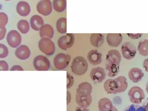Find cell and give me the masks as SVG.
I'll return each mask as SVG.
<instances>
[{
	"label": "cell",
	"instance_id": "cell-4",
	"mask_svg": "<svg viewBox=\"0 0 148 111\" xmlns=\"http://www.w3.org/2000/svg\"><path fill=\"white\" fill-rule=\"evenodd\" d=\"M71 56L69 54L60 53L55 57L53 64L55 67L59 70H65L68 66L71 60Z\"/></svg>",
	"mask_w": 148,
	"mask_h": 111
},
{
	"label": "cell",
	"instance_id": "cell-43",
	"mask_svg": "<svg viewBox=\"0 0 148 111\" xmlns=\"http://www.w3.org/2000/svg\"><path fill=\"white\" fill-rule=\"evenodd\" d=\"M146 90L148 94V81L147 83V85H146Z\"/></svg>",
	"mask_w": 148,
	"mask_h": 111
},
{
	"label": "cell",
	"instance_id": "cell-29",
	"mask_svg": "<svg viewBox=\"0 0 148 111\" xmlns=\"http://www.w3.org/2000/svg\"><path fill=\"white\" fill-rule=\"evenodd\" d=\"M19 31L23 34H26L29 31V24L28 22L25 20H21L17 24Z\"/></svg>",
	"mask_w": 148,
	"mask_h": 111
},
{
	"label": "cell",
	"instance_id": "cell-3",
	"mask_svg": "<svg viewBox=\"0 0 148 111\" xmlns=\"http://www.w3.org/2000/svg\"><path fill=\"white\" fill-rule=\"evenodd\" d=\"M130 102L134 104L141 103L145 98L144 91L139 86H133L130 88L128 93Z\"/></svg>",
	"mask_w": 148,
	"mask_h": 111
},
{
	"label": "cell",
	"instance_id": "cell-37",
	"mask_svg": "<svg viewBox=\"0 0 148 111\" xmlns=\"http://www.w3.org/2000/svg\"><path fill=\"white\" fill-rule=\"evenodd\" d=\"M10 71H23V68L19 65H14L10 69Z\"/></svg>",
	"mask_w": 148,
	"mask_h": 111
},
{
	"label": "cell",
	"instance_id": "cell-2",
	"mask_svg": "<svg viewBox=\"0 0 148 111\" xmlns=\"http://www.w3.org/2000/svg\"><path fill=\"white\" fill-rule=\"evenodd\" d=\"M38 48L42 53L47 56H51L55 53V44L51 39L49 38H41L38 43Z\"/></svg>",
	"mask_w": 148,
	"mask_h": 111
},
{
	"label": "cell",
	"instance_id": "cell-31",
	"mask_svg": "<svg viewBox=\"0 0 148 111\" xmlns=\"http://www.w3.org/2000/svg\"><path fill=\"white\" fill-rule=\"evenodd\" d=\"M8 48L4 44L0 43V58H5L8 55Z\"/></svg>",
	"mask_w": 148,
	"mask_h": 111
},
{
	"label": "cell",
	"instance_id": "cell-35",
	"mask_svg": "<svg viewBox=\"0 0 148 111\" xmlns=\"http://www.w3.org/2000/svg\"><path fill=\"white\" fill-rule=\"evenodd\" d=\"M6 33V28L5 27L0 26V41L4 39Z\"/></svg>",
	"mask_w": 148,
	"mask_h": 111
},
{
	"label": "cell",
	"instance_id": "cell-25",
	"mask_svg": "<svg viewBox=\"0 0 148 111\" xmlns=\"http://www.w3.org/2000/svg\"><path fill=\"white\" fill-rule=\"evenodd\" d=\"M75 100L79 106L88 108L92 103V98L91 95L86 97L76 96Z\"/></svg>",
	"mask_w": 148,
	"mask_h": 111
},
{
	"label": "cell",
	"instance_id": "cell-11",
	"mask_svg": "<svg viewBox=\"0 0 148 111\" xmlns=\"http://www.w3.org/2000/svg\"><path fill=\"white\" fill-rule=\"evenodd\" d=\"M92 91L91 85L88 82H83L78 85L76 90V96L82 97H88L91 95Z\"/></svg>",
	"mask_w": 148,
	"mask_h": 111
},
{
	"label": "cell",
	"instance_id": "cell-36",
	"mask_svg": "<svg viewBox=\"0 0 148 111\" xmlns=\"http://www.w3.org/2000/svg\"><path fill=\"white\" fill-rule=\"evenodd\" d=\"M127 34L131 39H138L140 38L143 34L139 33V34Z\"/></svg>",
	"mask_w": 148,
	"mask_h": 111
},
{
	"label": "cell",
	"instance_id": "cell-40",
	"mask_svg": "<svg viewBox=\"0 0 148 111\" xmlns=\"http://www.w3.org/2000/svg\"><path fill=\"white\" fill-rule=\"evenodd\" d=\"M75 111H89V110L88 108H85V107L78 106L76 108Z\"/></svg>",
	"mask_w": 148,
	"mask_h": 111
},
{
	"label": "cell",
	"instance_id": "cell-19",
	"mask_svg": "<svg viewBox=\"0 0 148 111\" xmlns=\"http://www.w3.org/2000/svg\"><path fill=\"white\" fill-rule=\"evenodd\" d=\"M44 24V20L40 16L34 15L32 16L30 20L31 28L35 31H39Z\"/></svg>",
	"mask_w": 148,
	"mask_h": 111
},
{
	"label": "cell",
	"instance_id": "cell-14",
	"mask_svg": "<svg viewBox=\"0 0 148 111\" xmlns=\"http://www.w3.org/2000/svg\"><path fill=\"white\" fill-rule=\"evenodd\" d=\"M102 55L96 50H92L88 53L87 58L89 62L94 65H98L102 62Z\"/></svg>",
	"mask_w": 148,
	"mask_h": 111
},
{
	"label": "cell",
	"instance_id": "cell-21",
	"mask_svg": "<svg viewBox=\"0 0 148 111\" xmlns=\"http://www.w3.org/2000/svg\"><path fill=\"white\" fill-rule=\"evenodd\" d=\"M90 41L93 47L99 48L102 46L104 43V36L103 35L99 33H94L90 35Z\"/></svg>",
	"mask_w": 148,
	"mask_h": 111
},
{
	"label": "cell",
	"instance_id": "cell-17",
	"mask_svg": "<svg viewBox=\"0 0 148 111\" xmlns=\"http://www.w3.org/2000/svg\"><path fill=\"white\" fill-rule=\"evenodd\" d=\"M121 58V53L118 50H111L108 52L106 59L107 63L120 64Z\"/></svg>",
	"mask_w": 148,
	"mask_h": 111
},
{
	"label": "cell",
	"instance_id": "cell-9",
	"mask_svg": "<svg viewBox=\"0 0 148 111\" xmlns=\"http://www.w3.org/2000/svg\"><path fill=\"white\" fill-rule=\"evenodd\" d=\"M21 41V36L20 33L16 30H11L7 35V42L8 44L11 48H15L20 46Z\"/></svg>",
	"mask_w": 148,
	"mask_h": 111
},
{
	"label": "cell",
	"instance_id": "cell-33",
	"mask_svg": "<svg viewBox=\"0 0 148 111\" xmlns=\"http://www.w3.org/2000/svg\"><path fill=\"white\" fill-rule=\"evenodd\" d=\"M74 83V79L73 76L67 72V89H70L73 85Z\"/></svg>",
	"mask_w": 148,
	"mask_h": 111
},
{
	"label": "cell",
	"instance_id": "cell-38",
	"mask_svg": "<svg viewBox=\"0 0 148 111\" xmlns=\"http://www.w3.org/2000/svg\"><path fill=\"white\" fill-rule=\"evenodd\" d=\"M72 97L70 92L67 91V105H69L71 102Z\"/></svg>",
	"mask_w": 148,
	"mask_h": 111
},
{
	"label": "cell",
	"instance_id": "cell-42",
	"mask_svg": "<svg viewBox=\"0 0 148 111\" xmlns=\"http://www.w3.org/2000/svg\"><path fill=\"white\" fill-rule=\"evenodd\" d=\"M118 111V110H117V109H116V108L115 107H114V106H113V108H112V109H111V110H110L109 111Z\"/></svg>",
	"mask_w": 148,
	"mask_h": 111
},
{
	"label": "cell",
	"instance_id": "cell-1",
	"mask_svg": "<svg viewBox=\"0 0 148 111\" xmlns=\"http://www.w3.org/2000/svg\"><path fill=\"white\" fill-rule=\"evenodd\" d=\"M88 68V62L84 58L77 56L73 59L71 64L72 72L77 76H82L87 72Z\"/></svg>",
	"mask_w": 148,
	"mask_h": 111
},
{
	"label": "cell",
	"instance_id": "cell-10",
	"mask_svg": "<svg viewBox=\"0 0 148 111\" xmlns=\"http://www.w3.org/2000/svg\"><path fill=\"white\" fill-rule=\"evenodd\" d=\"M90 75L91 80L95 83L102 82L106 78V76L105 70L101 67L93 68L90 71Z\"/></svg>",
	"mask_w": 148,
	"mask_h": 111
},
{
	"label": "cell",
	"instance_id": "cell-39",
	"mask_svg": "<svg viewBox=\"0 0 148 111\" xmlns=\"http://www.w3.org/2000/svg\"><path fill=\"white\" fill-rule=\"evenodd\" d=\"M143 66L144 69H145V71L147 72H148V58L146 59L143 62Z\"/></svg>",
	"mask_w": 148,
	"mask_h": 111
},
{
	"label": "cell",
	"instance_id": "cell-16",
	"mask_svg": "<svg viewBox=\"0 0 148 111\" xmlns=\"http://www.w3.org/2000/svg\"><path fill=\"white\" fill-rule=\"evenodd\" d=\"M39 35L41 38H47L52 39L54 35V30L49 24H44L39 30Z\"/></svg>",
	"mask_w": 148,
	"mask_h": 111
},
{
	"label": "cell",
	"instance_id": "cell-15",
	"mask_svg": "<svg viewBox=\"0 0 148 111\" xmlns=\"http://www.w3.org/2000/svg\"><path fill=\"white\" fill-rule=\"evenodd\" d=\"M15 54L17 58L21 60H24L30 57L31 52L27 46L22 45L16 50Z\"/></svg>",
	"mask_w": 148,
	"mask_h": 111
},
{
	"label": "cell",
	"instance_id": "cell-44",
	"mask_svg": "<svg viewBox=\"0 0 148 111\" xmlns=\"http://www.w3.org/2000/svg\"><path fill=\"white\" fill-rule=\"evenodd\" d=\"M5 1H10V0H5Z\"/></svg>",
	"mask_w": 148,
	"mask_h": 111
},
{
	"label": "cell",
	"instance_id": "cell-41",
	"mask_svg": "<svg viewBox=\"0 0 148 111\" xmlns=\"http://www.w3.org/2000/svg\"><path fill=\"white\" fill-rule=\"evenodd\" d=\"M143 106L146 111H148V98L147 99L146 101L144 102Z\"/></svg>",
	"mask_w": 148,
	"mask_h": 111
},
{
	"label": "cell",
	"instance_id": "cell-5",
	"mask_svg": "<svg viewBox=\"0 0 148 111\" xmlns=\"http://www.w3.org/2000/svg\"><path fill=\"white\" fill-rule=\"evenodd\" d=\"M34 68L37 71H48L50 69V60L45 56L38 55L36 57L33 61Z\"/></svg>",
	"mask_w": 148,
	"mask_h": 111
},
{
	"label": "cell",
	"instance_id": "cell-34",
	"mask_svg": "<svg viewBox=\"0 0 148 111\" xmlns=\"http://www.w3.org/2000/svg\"><path fill=\"white\" fill-rule=\"evenodd\" d=\"M8 63L4 60H0V71H8Z\"/></svg>",
	"mask_w": 148,
	"mask_h": 111
},
{
	"label": "cell",
	"instance_id": "cell-23",
	"mask_svg": "<svg viewBox=\"0 0 148 111\" xmlns=\"http://www.w3.org/2000/svg\"><path fill=\"white\" fill-rule=\"evenodd\" d=\"M104 90L108 94H116L117 93V88L114 79H107L103 84Z\"/></svg>",
	"mask_w": 148,
	"mask_h": 111
},
{
	"label": "cell",
	"instance_id": "cell-27",
	"mask_svg": "<svg viewBox=\"0 0 148 111\" xmlns=\"http://www.w3.org/2000/svg\"><path fill=\"white\" fill-rule=\"evenodd\" d=\"M57 31L61 34H65L67 32V19L66 17H61L57 20L56 23Z\"/></svg>",
	"mask_w": 148,
	"mask_h": 111
},
{
	"label": "cell",
	"instance_id": "cell-6",
	"mask_svg": "<svg viewBox=\"0 0 148 111\" xmlns=\"http://www.w3.org/2000/svg\"><path fill=\"white\" fill-rule=\"evenodd\" d=\"M75 41L74 34L68 33L60 37L58 39L57 43L60 49L63 50H67L73 47Z\"/></svg>",
	"mask_w": 148,
	"mask_h": 111
},
{
	"label": "cell",
	"instance_id": "cell-13",
	"mask_svg": "<svg viewBox=\"0 0 148 111\" xmlns=\"http://www.w3.org/2000/svg\"><path fill=\"white\" fill-rule=\"evenodd\" d=\"M144 75L142 70L137 67L132 68L128 72L130 79L134 83H137L140 81L144 77Z\"/></svg>",
	"mask_w": 148,
	"mask_h": 111
},
{
	"label": "cell",
	"instance_id": "cell-18",
	"mask_svg": "<svg viewBox=\"0 0 148 111\" xmlns=\"http://www.w3.org/2000/svg\"><path fill=\"white\" fill-rule=\"evenodd\" d=\"M16 11L21 16L28 15L31 11L30 6L27 2L24 1H20L16 5Z\"/></svg>",
	"mask_w": 148,
	"mask_h": 111
},
{
	"label": "cell",
	"instance_id": "cell-7",
	"mask_svg": "<svg viewBox=\"0 0 148 111\" xmlns=\"http://www.w3.org/2000/svg\"><path fill=\"white\" fill-rule=\"evenodd\" d=\"M121 50L123 57L127 60L133 59L136 55V48L129 42L123 43L122 45Z\"/></svg>",
	"mask_w": 148,
	"mask_h": 111
},
{
	"label": "cell",
	"instance_id": "cell-24",
	"mask_svg": "<svg viewBox=\"0 0 148 111\" xmlns=\"http://www.w3.org/2000/svg\"><path fill=\"white\" fill-rule=\"evenodd\" d=\"M111 100L107 98L101 99L98 102V109L99 111H108L113 107Z\"/></svg>",
	"mask_w": 148,
	"mask_h": 111
},
{
	"label": "cell",
	"instance_id": "cell-28",
	"mask_svg": "<svg viewBox=\"0 0 148 111\" xmlns=\"http://www.w3.org/2000/svg\"><path fill=\"white\" fill-rule=\"evenodd\" d=\"M138 50L141 55L148 56V40L147 39L140 41L138 45Z\"/></svg>",
	"mask_w": 148,
	"mask_h": 111
},
{
	"label": "cell",
	"instance_id": "cell-20",
	"mask_svg": "<svg viewBox=\"0 0 148 111\" xmlns=\"http://www.w3.org/2000/svg\"><path fill=\"white\" fill-rule=\"evenodd\" d=\"M114 80L116 85L117 93L124 92L127 90L128 85L125 77L120 76L114 79Z\"/></svg>",
	"mask_w": 148,
	"mask_h": 111
},
{
	"label": "cell",
	"instance_id": "cell-32",
	"mask_svg": "<svg viewBox=\"0 0 148 111\" xmlns=\"http://www.w3.org/2000/svg\"><path fill=\"white\" fill-rule=\"evenodd\" d=\"M8 21V15L3 12H0V26L5 27Z\"/></svg>",
	"mask_w": 148,
	"mask_h": 111
},
{
	"label": "cell",
	"instance_id": "cell-30",
	"mask_svg": "<svg viewBox=\"0 0 148 111\" xmlns=\"http://www.w3.org/2000/svg\"><path fill=\"white\" fill-rule=\"evenodd\" d=\"M123 111H146V110L143 106L134 104L126 107Z\"/></svg>",
	"mask_w": 148,
	"mask_h": 111
},
{
	"label": "cell",
	"instance_id": "cell-12",
	"mask_svg": "<svg viewBox=\"0 0 148 111\" xmlns=\"http://www.w3.org/2000/svg\"><path fill=\"white\" fill-rule=\"evenodd\" d=\"M109 46L116 48L120 46L123 41V37L121 34H108L106 37Z\"/></svg>",
	"mask_w": 148,
	"mask_h": 111
},
{
	"label": "cell",
	"instance_id": "cell-26",
	"mask_svg": "<svg viewBox=\"0 0 148 111\" xmlns=\"http://www.w3.org/2000/svg\"><path fill=\"white\" fill-rule=\"evenodd\" d=\"M52 4L53 8L56 11L62 13L66 8V0H53Z\"/></svg>",
	"mask_w": 148,
	"mask_h": 111
},
{
	"label": "cell",
	"instance_id": "cell-22",
	"mask_svg": "<svg viewBox=\"0 0 148 111\" xmlns=\"http://www.w3.org/2000/svg\"><path fill=\"white\" fill-rule=\"evenodd\" d=\"M120 64L107 63L106 64V70L109 77H114L118 74L120 70Z\"/></svg>",
	"mask_w": 148,
	"mask_h": 111
},
{
	"label": "cell",
	"instance_id": "cell-8",
	"mask_svg": "<svg viewBox=\"0 0 148 111\" xmlns=\"http://www.w3.org/2000/svg\"><path fill=\"white\" fill-rule=\"evenodd\" d=\"M53 4L50 0H40L36 5L38 13L44 16H48L53 11Z\"/></svg>",
	"mask_w": 148,
	"mask_h": 111
}]
</instances>
